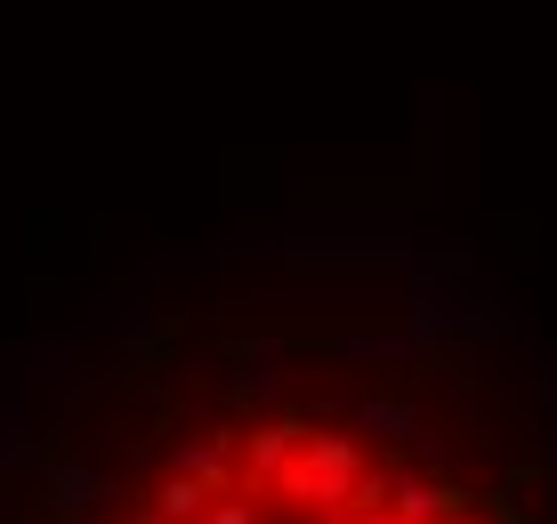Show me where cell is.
I'll return each instance as SVG.
<instances>
[{"mask_svg": "<svg viewBox=\"0 0 557 524\" xmlns=\"http://www.w3.org/2000/svg\"><path fill=\"white\" fill-rule=\"evenodd\" d=\"M0 524H557V372L380 259H235L0 428Z\"/></svg>", "mask_w": 557, "mask_h": 524, "instance_id": "1", "label": "cell"}]
</instances>
